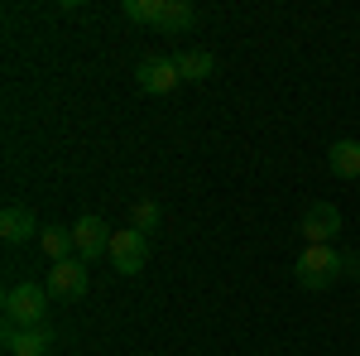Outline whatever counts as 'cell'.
Returning a JSON list of instances; mask_svg holds the SVG:
<instances>
[{
    "label": "cell",
    "instance_id": "cell-7",
    "mask_svg": "<svg viewBox=\"0 0 360 356\" xmlns=\"http://www.w3.org/2000/svg\"><path fill=\"white\" fill-rule=\"evenodd\" d=\"M135 82H139V92H149V97H164V92H173L183 78H178V63H173V58L149 54V58H139Z\"/></svg>",
    "mask_w": 360,
    "mask_h": 356
},
{
    "label": "cell",
    "instance_id": "cell-8",
    "mask_svg": "<svg viewBox=\"0 0 360 356\" xmlns=\"http://www.w3.org/2000/svg\"><path fill=\"white\" fill-rule=\"evenodd\" d=\"M5 352L10 356H49L53 352V328H10L5 323Z\"/></svg>",
    "mask_w": 360,
    "mask_h": 356
},
{
    "label": "cell",
    "instance_id": "cell-16",
    "mask_svg": "<svg viewBox=\"0 0 360 356\" xmlns=\"http://www.w3.org/2000/svg\"><path fill=\"white\" fill-rule=\"evenodd\" d=\"M346 274H360V255H346Z\"/></svg>",
    "mask_w": 360,
    "mask_h": 356
},
{
    "label": "cell",
    "instance_id": "cell-14",
    "mask_svg": "<svg viewBox=\"0 0 360 356\" xmlns=\"http://www.w3.org/2000/svg\"><path fill=\"white\" fill-rule=\"evenodd\" d=\"M130 226L144 231V236H149V231H159V202H154V197H139L135 207H130Z\"/></svg>",
    "mask_w": 360,
    "mask_h": 356
},
{
    "label": "cell",
    "instance_id": "cell-9",
    "mask_svg": "<svg viewBox=\"0 0 360 356\" xmlns=\"http://www.w3.org/2000/svg\"><path fill=\"white\" fill-rule=\"evenodd\" d=\"M0 236H5L10 246H25L29 236H44V231H39V221H34V212H29L25 202H10V207L0 212Z\"/></svg>",
    "mask_w": 360,
    "mask_h": 356
},
{
    "label": "cell",
    "instance_id": "cell-6",
    "mask_svg": "<svg viewBox=\"0 0 360 356\" xmlns=\"http://www.w3.org/2000/svg\"><path fill=\"white\" fill-rule=\"evenodd\" d=\"M72 246H77V260H96V255H106L111 250V226L96 217V212H86V217L72 221Z\"/></svg>",
    "mask_w": 360,
    "mask_h": 356
},
{
    "label": "cell",
    "instance_id": "cell-12",
    "mask_svg": "<svg viewBox=\"0 0 360 356\" xmlns=\"http://www.w3.org/2000/svg\"><path fill=\"white\" fill-rule=\"evenodd\" d=\"M327 168L336 178H360V140H336L327 149Z\"/></svg>",
    "mask_w": 360,
    "mask_h": 356
},
{
    "label": "cell",
    "instance_id": "cell-10",
    "mask_svg": "<svg viewBox=\"0 0 360 356\" xmlns=\"http://www.w3.org/2000/svg\"><path fill=\"white\" fill-rule=\"evenodd\" d=\"M193 20H197V10L188 5V0H164V5H159V20H154V29L173 39V34H188V29H193Z\"/></svg>",
    "mask_w": 360,
    "mask_h": 356
},
{
    "label": "cell",
    "instance_id": "cell-3",
    "mask_svg": "<svg viewBox=\"0 0 360 356\" xmlns=\"http://www.w3.org/2000/svg\"><path fill=\"white\" fill-rule=\"evenodd\" d=\"M111 270L115 274H139L149 265V236L135 231V226H125V231H111Z\"/></svg>",
    "mask_w": 360,
    "mask_h": 356
},
{
    "label": "cell",
    "instance_id": "cell-11",
    "mask_svg": "<svg viewBox=\"0 0 360 356\" xmlns=\"http://www.w3.org/2000/svg\"><path fill=\"white\" fill-rule=\"evenodd\" d=\"M173 63H178V78L183 82H207L217 73V58L207 54V49H183V54H173Z\"/></svg>",
    "mask_w": 360,
    "mask_h": 356
},
{
    "label": "cell",
    "instance_id": "cell-2",
    "mask_svg": "<svg viewBox=\"0 0 360 356\" xmlns=\"http://www.w3.org/2000/svg\"><path fill=\"white\" fill-rule=\"evenodd\" d=\"M293 274H298L303 289H327V284H336V279L346 274V255L336 246H303Z\"/></svg>",
    "mask_w": 360,
    "mask_h": 356
},
{
    "label": "cell",
    "instance_id": "cell-15",
    "mask_svg": "<svg viewBox=\"0 0 360 356\" xmlns=\"http://www.w3.org/2000/svg\"><path fill=\"white\" fill-rule=\"evenodd\" d=\"M159 5H164V0H125V15H130L135 25H149V29H154V20H159Z\"/></svg>",
    "mask_w": 360,
    "mask_h": 356
},
{
    "label": "cell",
    "instance_id": "cell-1",
    "mask_svg": "<svg viewBox=\"0 0 360 356\" xmlns=\"http://www.w3.org/2000/svg\"><path fill=\"white\" fill-rule=\"evenodd\" d=\"M49 284H34V279H20V284H10L5 289V323L10 328H49Z\"/></svg>",
    "mask_w": 360,
    "mask_h": 356
},
{
    "label": "cell",
    "instance_id": "cell-4",
    "mask_svg": "<svg viewBox=\"0 0 360 356\" xmlns=\"http://www.w3.org/2000/svg\"><path fill=\"white\" fill-rule=\"evenodd\" d=\"M298 231H303L307 246H332L336 231H341V212H336V202H307Z\"/></svg>",
    "mask_w": 360,
    "mask_h": 356
},
{
    "label": "cell",
    "instance_id": "cell-5",
    "mask_svg": "<svg viewBox=\"0 0 360 356\" xmlns=\"http://www.w3.org/2000/svg\"><path fill=\"white\" fill-rule=\"evenodd\" d=\"M44 284H49V294H53V299H68V303L82 299V294H86V260H77V255H68V260H53Z\"/></svg>",
    "mask_w": 360,
    "mask_h": 356
},
{
    "label": "cell",
    "instance_id": "cell-13",
    "mask_svg": "<svg viewBox=\"0 0 360 356\" xmlns=\"http://www.w3.org/2000/svg\"><path fill=\"white\" fill-rule=\"evenodd\" d=\"M39 246H44L49 260H68V255H77V246H72V226H44Z\"/></svg>",
    "mask_w": 360,
    "mask_h": 356
}]
</instances>
